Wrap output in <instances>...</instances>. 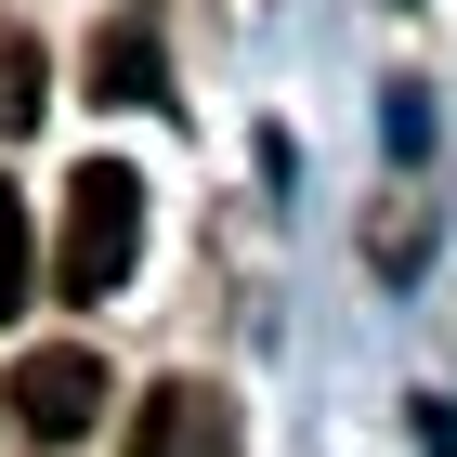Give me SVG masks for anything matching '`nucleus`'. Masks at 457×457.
<instances>
[{
    "label": "nucleus",
    "instance_id": "2",
    "mask_svg": "<svg viewBox=\"0 0 457 457\" xmlns=\"http://www.w3.org/2000/svg\"><path fill=\"white\" fill-rule=\"evenodd\" d=\"M0 405H13V431H27V445H79V431L105 419V353H27Z\"/></svg>",
    "mask_w": 457,
    "mask_h": 457
},
{
    "label": "nucleus",
    "instance_id": "6",
    "mask_svg": "<svg viewBox=\"0 0 457 457\" xmlns=\"http://www.w3.org/2000/svg\"><path fill=\"white\" fill-rule=\"evenodd\" d=\"M13 301H27V196L0 183V327H13Z\"/></svg>",
    "mask_w": 457,
    "mask_h": 457
},
{
    "label": "nucleus",
    "instance_id": "3",
    "mask_svg": "<svg viewBox=\"0 0 457 457\" xmlns=\"http://www.w3.org/2000/svg\"><path fill=\"white\" fill-rule=\"evenodd\" d=\"M131 457H236V392L222 379H157L131 419Z\"/></svg>",
    "mask_w": 457,
    "mask_h": 457
},
{
    "label": "nucleus",
    "instance_id": "1",
    "mask_svg": "<svg viewBox=\"0 0 457 457\" xmlns=\"http://www.w3.org/2000/svg\"><path fill=\"white\" fill-rule=\"evenodd\" d=\"M144 248V170L131 157H79L66 170V222H53V287L66 301H118Z\"/></svg>",
    "mask_w": 457,
    "mask_h": 457
},
{
    "label": "nucleus",
    "instance_id": "4",
    "mask_svg": "<svg viewBox=\"0 0 457 457\" xmlns=\"http://www.w3.org/2000/svg\"><path fill=\"white\" fill-rule=\"evenodd\" d=\"M157 92H170L157 13H105V27H92V105H157Z\"/></svg>",
    "mask_w": 457,
    "mask_h": 457
},
{
    "label": "nucleus",
    "instance_id": "5",
    "mask_svg": "<svg viewBox=\"0 0 457 457\" xmlns=\"http://www.w3.org/2000/svg\"><path fill=\"white\" fill-rule=\"evenodd\" d=\"M39 79H53V66H39V39H27V27H0V144L39 131V105H53Z\"/></svg>",
    "mask_w": 457,
    "mask_h": 457
}]
</instances>
